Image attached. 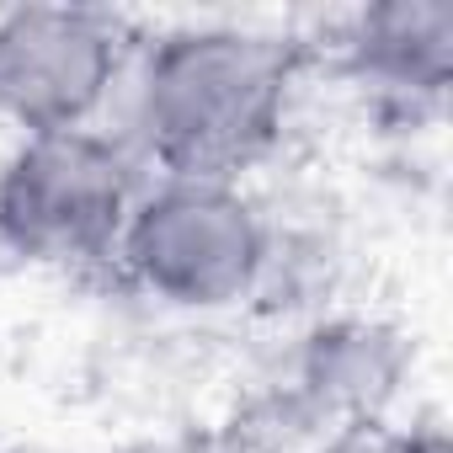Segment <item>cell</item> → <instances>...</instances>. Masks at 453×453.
<instances>
[{
	"instance_id": "cell-1",
	"label": "cell",
	"mask_w": 453,
	"mask_h": 453,
	"mask_svg": "<svg viewBox=\"0 0 453 453\" xmlns=\"http://www.w3.org/2000/svg\"><path fill=\"white\" fill-rule=\"evenodd\" d=\"M310 49L257 27H171L144 49L134 144L171 181H235L262 165L288 123Z\"/></svg>"
},
{
	"instance_id": "cell-2",
	"label": "cell",
	"mask_w": 453,
	"mask_h": 453,
	"mask_svg": "<svg viewBox=\"0 0 453 453\" xmlns=\"http://www.w3.org/2000/svg\"><path fill=\"white\" fill-rule=\"evenodd\" d=\"M139 203V155L102 134H33L0 160V246L33 267L112 262Z\"/></svg>"
},
{
	"instance_id": "cell-3",
	"label": "cell",
	"mask_w": 453,
	"mask_h": 453,
	"mask_svg": "<svg viewBox=\"0 0 453 453\" xmlns=\"http://www.w3.org/2000/svg\"><path fill=\"white\" fill-rule=\"evenodd\" d=\"M112 257L150 299L208 315L257 294L273 262V230L235 181L160 176L139 192Z\"/></svg>"
},
{
	"instance_id": "cell-4",
	"label": "cell",
	"mask_w": 453,
	"mask_h": 453,
	"mask_svg": "<svg viewBox=\"0 0 453 453\" xmlns=\"http://www.w3.org/2000/svg\"><path fill=\"white\" fill-rule=\"evenodd\" d=\"M134 49V27L107 6L0 12V118L33 134L91 128Z\"/></svg>"
},
{
	"instance_id": "cell-5",
	"label": "cell",
	"mask_w": 453,
	"mask_h": 453,
	"mask_svg": "<svg viewBox=\"0 0 453 453\" xmlns=\"http://www.w3.org/2000/svg\"><path fill=\"white\" fill-rule=\"evenodd\" d=\"M342 65L389 107H437L453 81V6L448 0H379L342 22Z\"/></svg>"
},
{
	"instance_id": "cell-6",
	"label": "cell",
	"mask_w": 453,
	"mask_h": 453,
	"mask_svg": "<svg viewBox=\"0 0 453 453\" xmlns=\"http://www.w3.org/2000/svg\"><path fill=\"white\" fill-rule=\"evenodd\" d=\"M400 368H405V347L395 331L368 320L320 326L299 357V405L336 416V426L384 416V400L395 395Z\"/></svg>"
},
{
	"instance_id": "cell-7",
	"label": "cell",
	"mask_w": 453,
	"mask_h": 453,
	"mask_svg": "<svg viewBox=\"0 0 453 453\" xmlns=\"http://www.w3.org/2000/svg\"><path fill=\"white\" fill-rule=\"evenodd\" d=\"M320 453H448V442L442 432H395L384 416H368V421L331 426Z\"/></svg>"
}]
</instances>
